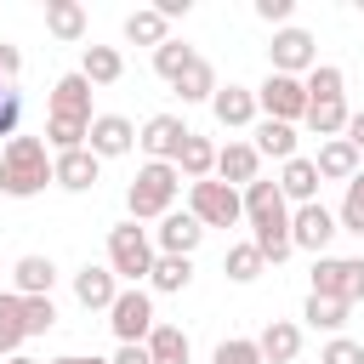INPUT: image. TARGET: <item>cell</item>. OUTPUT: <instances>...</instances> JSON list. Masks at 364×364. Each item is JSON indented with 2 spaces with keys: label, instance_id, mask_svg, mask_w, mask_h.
I'll list each match as a JSON object with an SVG mask.
<instances>
[{
  "label": "cell",
  "instance_id": "obj_1",
  "mask_svg": "<svg viewBox=\"0 0 364 364\" xmlns=\"http://www.w3.org/2000/svg\"><path fill=\"white\" fill-rule=\"evenodd\" d=\"M51 182V148L40 136H11L0 148V193L6 199H34Z\"/></svg>",
  "mask_w": 364,
  "mask_h": 364
},
{
  "label": "cell",
  "instance_id": "obj_2",
  "mask_svg": "<svg viewBox=\"0 0 364 364\" xmlns=\"http://www.w3.org/2000/svg\"><path fill=\"white\" fill-rule=\"evenodd\" d=\"M176 193H182L176 165H154L148 159L125 188V210H131V222H159L165 210H176Z\"/></svg>",
  "mask_w": 364,
  "mask_h": 364
},
{
  "label": "cell",
  "instance_id": "obj_3",
  "mask_svg": "<svg viewBox=\"0 0 364 364\" xmlns=\"http://www.w3.org/2000/svg\"><path fill=\"white\" fill-rule=\"evenodd\" d=\"M154 233L148 228H136V222H114L108 228V273L114 279H125V284H142L148 279V267H154Z\"/></svg>",
  "mask_w": 364,
  "mask_h": 364
},
{
  "label": "cell",
  "instance_id": "obj_4",
  "mask_svg": "<svg viewBox=\"0 0 364 364\" xmlns=\"http://www.w3.org/2000/svg\"><path fill=\"white\" fill-rule=\"evenodd\" d=\"M188 216H193L199 228H233V222H245L239 188L216 182V176H205V182H188Z\"/></svg>",
  "mask_w": 364,
  "mask_h": 364
},
{
  "label": "cell",
  "instance_id": "obj_5",
  "mask_svg": "<svg viewBox=\"0 0 364 364\" xmlns=\"http://www.w3.org/2000/svg\"><path fill=\"white\" fill-rule=\"evenodd\" d=\"M313 296L353 307L364 296V256H313Z\"/></svg>",
  "mask_w": 364,
  "mask_h": 364
},
{
  "label": "cell",
  "instance_id": "obj_6",
  "mask_svg": "<svg viewBox=\"0 0 364 364\" xmlns=\"http://www.w3.org/2000/svg\"><path fill=\"white\" fill-rule=\"evenodd\" d=\"M318 68V46L307 28H273V46H267V74H290V80H307Z\"/></svg>",
  "mask_w": 364,
  "mask_h": 364
},
{
  "label": "cell",
  "instance_id": "obj_7",
  "mask_svg": "<svg viewBox=\"0 0 364 364\" xmlns=\"http://www.w3.org/2000/svg\"><path fill=\"white\" fill-rule=\"evenodd\" d=\"M108 324H114L119 347H131V341H148V330L159 324V318H154V296H148L142 284H125V290L114 296V307H108Z\"/></svg>",
  "mask_w": 364,
  "mask_h": 364
},
{
  "label": "cell",
  "instance_id": "obj_8",
  "mask_svg": "<svg viewBox=\"0 0 364 364\" xmlns=\"http://www.w3.org/2000/svg\"><path fill=\"white\" fill-rule=\"evenodd\" d=\"M256 114L262 119H279V125H296L307 114V85L290 80V74H267L256 85Z\"/></svg>",
  "mask_w": 364,
  "mask_h": 364
},
{
  "label": "cell",
  "instance_id": "obj_9",
  "mask_svg": "<svg viewBox=\"0 0 364 364\" xmlns=\"http://www.w3.org/2000/svg\"><path fill=\"white\" fill-rule=\"evenodd\" d=\"M336 233H341V228H336V210H324L318 199L290 210V250H313V256H324Z\"/></svg>",
  "mask_w": 364,
  "mask_h": 364
},
{
  "label": "cell",
  "instance_id": "obj_10",
  "mask_svg": "<svg viewBox=\"0 0 364 364\" xmlns=\"http://www.w3.org/2000/svg\"><path fill=\"white\" fill-rule=\"evenodd\" d=\"M182 142H188V125H182V114H154V119L136 131V148H142L154 165H171V159L182 154Z\"/></svg>",
  "mask_w": 364,
  "mask_h": 364
},
{
  "label": "cell",
  "instance_id": "obj_11",
  "mask_svg": "<svg viewBox=\"0 0 364 364\" xmlns=\"http://www.w3.org/2000/svg\"><path fill=\"white\" fill-rule=\"evenodd\" d=\"M85 148H91L97 159H119V154H131V148H136V125H131L125 114H91Z\"/></svg>",
  "mask_w": 364,
  "mask_h": 364
},
{
  "label": "cell",
  "instance_id": "obj_12",
  "mask_svg": "<svg viewBox=\"0 0 364 364\" xmlns=\"http://www.w3.org/2000/svg\"><path fill=\"white\" fill-rule=\"evenodd\" d=\"M199 239H205V228H199L188 210H165L159 228H154V250H159V256H193Z\"/></svg>",
  "mask_w": 364,
  "mask_h": 364
},
{
  "label": "cell",
  "instance_id": "obj_13",
  "mask_svg": "<svg viewBox=\"0 0 364 364\" xmlns=\"http://www.w3.org/2000/svg\"><path fill=\"white\" fill-rule=\"evenodd\" d=\"M97 176H102V159H97L91 148L51 154V182H57V188H68V193H85V188H97Z\"/></svg>",
  "mask_w": 364,
  "mask_h": 364
},
{
  "label": "cell",
  "instance_id": "obj_14",
  "mask_svg": "<svg viewBox=\"0 0 364 364\" xmlns=\"http://www.w3.org/2000/svg\"><path fill=\"white\" fill-rule=\"evenodd\" d=\"M114 296H119V279L108 273V262L97 267V262H85L80 273H74V301L85 307V313H108L114 307Z\"/></svg>",
  "mask_w": 364,
  "mask_h": 364
},
{
  "label": "cell",
  "instance_id": "obj_15",
  "mask_svg": "<svg viewBox=\"0 0 364 364\" xmlns=\"http://www.w3.org/2000/svg\"><path fill=\"white\" fill-rule=\"evenodd\" d=\"M210 114H216V125L245 131V125H256V91L228 80V85H216V97H210Z\"/></svg>",
  "mask_w": 364,
  "mask_h": 364
},
{
  "label": "cell",
  "instance_id": "obj_16",
  "mask_svg": "<svg viewBox=\"0 0 364 364\" xmlns=\"http://www.w3.org/2000/svg\"><path fill=\"white\" fill-rule=\"evenodd\" d=\"M262 176V154L250 148V142H228V148H216V182H228V188H250Z\"/></svg>",
  "mask_w": 364,
  "mask_h": 364
},
{
  "label": "cell",
  "instance_id": "obj_17",
  "mask_svg": "<svg viewBox=\"0 0 364 364\" xmlns=\"http://www.w3.org/2000/svg\"><path fill=\"white\" fill-rule=\"evenodd\" d=\"M256 353H262V364H296V353H301V324L273 318V324L256 336Z\"/></svg>",
  "mask_w": 364,
  "mask_h": 364
},
{
  "label": "cell",
  "instance_id": "obj_18",
  "mask_svg": "<svg viewBox=\"0 0 364 364\" xmlns=\"http://www.w3.org/2000/svg\"><path fill=\"white\" fill-rule=\"evenodd\" d=\"M313 171H318V182H353V176H358V154H353V142H347V136L318 142Z\"/></svg>",
  "mask_w": 364,
  "mask_h": 364
},
{
  "label": "cell",
  "instance_id": "obj_19",
  "mask_svg": "<svg viewBox=\"0 0 364 364\" xmlns=\"http://www.w3.org/2000/svg\"><path fill=\"white\" fill-rule=\"evenodd\" d=\"M51 284H57V262L51 256H17L11 296H51Z\"/></svg>",
  "mask_w": 364,
  "mask_h": 364
},
{
  "label": "cell",
  "instance_id": "obj_20",
  "mask_svg": "<svg viewBox=\"0 0 364 364\" xmlns=\"http://www.w3.org/2000/svg\"><path fill=\"white\" fill-rule=\"evenodd\" d=\"M279 193H284V205H313L318 199V171H313V159H284V171H279Z\"/></svg>",
  "mask_w": 364,
  "mask_h": 364
},
{
  "label": "cell",
  "instance_id": "obj_21",
  "mask_svg": "<svg viewBox=\"0 0 364 364\" xmlns=\"http://www.w3.org/2000/svg\"><path fill=\"white\" fill-rule=\"evenodd\" d=\"M171 165H176V176H188V182H205V176H216V142H210V136H193V131H188L182 154H176Z\"/></svg>",
  "mask_w": 364,
  "mask_h": 364
},
{
  "label": "cell",
  "instance_id": "obj_22",
  "mask_svg": "<svg viewBox=\"0 0 364 364\" xmlns=\"http://www.w3.org/2000/svg\"><path fill=\"white\" fill-rule=\"evenodd\" d=\"M142 347H148V364H188V330L182 324H165L159 318Z\"/></svg>",
  "mask_w": 364,
  "mask_h": 364
},
{
  "label": "cell",
  "instance_id": "obj_23",
  "mask_svg": "<svg viewBox=\"0 0 364 364\" xmlns=\"http://www.w3.org/2000/svg\"><path fill=\"white\" fill-rule=\"evenodd\" d=\"M46 28H51L63 46L85 40V6H80V0H46Z\"/></svg>",
  "mask_w": 364,
  "mask_h": 364
},
{
  "label": "cell",
  "instance_id": "obj_24",
  "mask_svg": "<svg viewBox=\"0 0 364 364\" xmlns=\"http://www.w3.org/2000/svg\"><path fill=\"white\" fill-rule=\"evenodd\" d=\"M51 114L91 119V85H85V74H63V80L51 85Z\"/></svg>",
  "mask_w": 364,
  "mask_h": 364
},
{
  "label": "cell",
  "instance_id": "obj_25",
  "mask_svg": "<svg viewBox=\"0 0 364 364\" xmlns=\"http://www.w3.org/2000/svg\"><path fill=\"white\" fill-rule=\"evenodd\" d=\"M125 40H131V46H154V51H159V46L171 40V23H165L154 6H136V11L125 17Z\"/></svg>",
  "mask_w": 364,
  "mask_h": 364
},
{
  "label": "cell",
  "instance_id": "obj_26",
  "mask_svg": "<svg viewBox=\"0 0 364 364\" xmlns=\"http://www.w3.org/2000/svg\"><path fill=\"white\" fill-rule=\"evenodd\" d=\"M80 74H85V85H114V80L125 74V57H119L114 46H85Z\"/></svg>",
  "mask_w": 364,
  "mask_h": 364
},
{
  "label": "cell",
  "instance_id": "obj_27",
  "mask_svg": "<svg viewBox=\"0 0 364 364\" xmlns=\"http://www.w3.org/2000/svg\"><path fill=\"white\" fill-rule=\"evenodd\" d=\"M256 154H267V159H296V125H279V119H256V142H250Z\"/></svg>",
  "mask_w": 364,
  "mask_h": 364
},
{
  "label": "cell",
  "instance_id": "obj_28",
  "mask_svg": "<svg viewBox=\"0 0 364 364\" xmlns=\"http://www.w3.org/2000/svg\"><path fill=\"white\" fill-rule=\"evenodd\" d=\"M148 284H154V290H165V296L188 290V284H193V256H154Z\"/></svg>",
  "mask_w": 364,
  "mask_h": 364
},
{
  "label": "cell",
  "instance_id": "obj_29",
  "mask_svg": "<svg viewBox=\"0 0 364 364\" xmlns=\"http://www.w3.org/2000/svg\"><path fill=\"white\" fill-rule=\"evenodd\" d=\"M23 296H11V290H0V358H17L23 353Z\"/></svg>",
  "mask_w": 364,
  "mask_h": 364
},
{
  "label": "cell",
  "instance_id": "obj_30",
  "mask_svg": "<svg viewBox=\"0 0 364 364\" xmlns=\"http://www.w3.org/2000/svg\"><path fill=\"white\" fill-rule=\"evenodd\" d=\"M347 114H353V108H347V97H336V102H307V114H301V119H307V131H313V136H324V142H330V136H341V131H347Z\"/></svg>",
  "mask_w": 364,
  "mask_h": 364
},
{
  "label": "cell",
  "instance_id": "obj_31",
  "mask_svg": "<svg viewBox=\"0 0 364 364\" xmlns=\"http://www.w3.org/2000/svg\"><path fill=\"white\" fill-rule=\"evenodd\" d=\"M193 57H199V51H193L188 40H165V46L154 51V74H159L165 85H176V80H182V74L193 68Z\"/></svg>",
  "mask_w": 364,
  "mask_h": 364
},
{
  "label": "cell",
  "instance_id": "obj_32",
  "mask_svg": "<svg viewBox=\"0 0 364 364\" xmlns=\"http://www.w3.org/2000/svg\"><path fill=\"white\" fill-rule=\"evenodd\" d=\"M171 91H176L182 102H210V97H216V68H210L205 57H193V68H188Z\"/></svg>",
  "mask_w": 364,
  "mask_h": 364
},
{
  "label": "cell",
  "instance_id": "obj_33",
  "mask_svg": "<svg viewBox=\"0 0 364 364\" xmlns=\"http://www.w3.org/2000/svg\"><path fill=\"white\" fill-rule=\"evenodd\" d=\"M262 267H267V262H262V250H256L250 239H245V245H228V256H222V273H228L233 284H250V279H262Z\"/></svg>",
  "mask_w": 364,
  "mask_h": 364
},
{
  "label": "cell",
  "instance_id": "obj_34",
  "mask_svg": "<svg viewBox=\"0 0 364 364\" xmlns=\"http://www.w3.org/2000/svg\"><path fill=\"white\" fill-rule=\"evenodd\" d=\"M301 318H307L313 330H330V336H341V324H347V301H330V296H313V290H307V307H301Z\"/></svg>",
  "mask_w": 364,
  "mask_h": 364
},
{
  "label": "cell",
  "instance_id": "obj_35",
  "mask_svg": "<svg viewBox=\"0 0 364 364\" xmlns=\"http://www.w3.org/2000/svg\"><path fill=\"white\" fill-rule=\"evenodd\" d=\"M301 85H307V102H336V97H347V91H341V85H347V74H341L336 63H318Z\"/></svg>",
  "mask_w": 364,
  "mask_h": 364
},
{
  "label": "cell",
  "instance_id": "obj_36",
  "mask_svg": "<svg viewBox=\"0 0 364 364\" xmlns=\"http://www.w3.org/2000/svg\"><path fill=\"white\" fill-rule=\"evenodd\" d=\"M336 228H341V233H364V171L347 182V193H341V210H336Z\"/></svg>",
  "mask_w": 364,
  "mask_h": 364
},
{
  "label": "cell",
  "instance_id": "obj_37",
  "mask_svg": "<svg viewBox=\"0 0 364 364\" xmlns=\"http://www.w3.org/2000/svg\"><path fill=\"white\" fill-rule=\"evenodd\" d=\"M57 324V301L51 296H23V336H46Z\"/></svg>",
  "mask_w": 364,
  "mask_h": 364
},
{
  "label": "cell",
  "instance_id": "obj_38",
  "mask_svg": "<svg viewBox=\"0 0 364 364\" xmlns=\"http://www.w3.org/2000/svg\"><path fill=\"white\" fill-rule=\"evenodd\" d=\"M210 364H262V353H256V341H250V336H228V341H216Z\"/></svg>",
  "mask_w": 364,
  "mask_h": 364
},
{
  "label": "cell",
  "instance_id": "obj_39",
  "mask_svg": "<svg viewBox=\"0 0 364 364\" xmlns=\"http://www.w3.org/2000/svg\"><path fill=\"white\" fill-rule=\"evenodd\" d=\"M318 364H364V341H353V336H330L324 353H318Z\"/></svg>",
  "mask_w": 364,
  "mask_h": 364
},
{
  "label": "cell",
  "instance_id": "obj_40",
  "mask_svg": "<svg viewBox=\"0 0 364 364\" xmlns=\"http://www.w3.org/2000/svg\"><path fill=\"white\" fill-rule=\"evenodd\" d=\"M17 119H23V91L17 85H0V136L6 142L17 136Z\"/></svg>",
  "mask_w": 364,
  "mask_h": 364
},
{
  "label": "cell",
  "instance_id": "obj_41",
  "mask_svg": "<svg viewBox=\"0 0 364 364\" xmlns=\"http://www.w3.org/2000/svg\"><path fill=\"white\" fill-rule=\"evenodd\" d=\"M290 11H296V0H256V17L273 28H290Z\"/></svg>",
  "mask_w": 364,
  "mask_h": 364
},
{
  "label": "cell",
  "instance_id": "obj_42",
  "mask_svg": "<svg viewBox=\"0 0 364 364\" xmlns=\"http://www.w3.org/2000/svg\"><path fill=\"white\" fill-rule=\"evenodd\" d=\"M17 74H23V51H17L11 40H0V85H11Z\"/></svg>",
  "mask_w": 364,
  "mask_h": 364
},
{
  "label": "cell",
  "instance_id": "obj_43",
  "mask_svg": "<svg viewBox=\"0 0 364 364\" xmlns=\"http://www.w3.org/2000/svg\"><path fill=\"white\" fill-rule=\"evenodd\" d=\"M341 136H347V142H353V154L364 159V108H358V114H347V131H341Z\"/></svg>",
  "mask_w": 364,
  "mask_h": 364
},
{
  "label": "cell",
  "instance_id": "obj_44",
  "mask_svg": "<svg viewBox=\"0 0 364 364\" xmlns=\"http://www.w3.org/2000/svg\"><path fill=\"white\" fill-rule=\"evenodd\" d=\"M108 364H148V347H142V341H131V347H119Z\"/></svg>",
  "mask_w": 364,
  "mask_h": 364
},
{
  "label": "cell",
  "instance_id": "obj_45",
  "mask_svg": "<svg viewBox=\"0 0 364 364\" xmlns=\"http://www.w3.org/2000/svg\"><path fill=\"white\" fill-rule=\"evenodd\" d=\"M46 364H108V358H97V353H63V358H46Z\"/></svg>",
  "mask_w": 364,
  "mask_h": 364
},
{
  "label": "cell",
  "instance_id": "obj_46",
  "mask_svg": "<svg viewBox=\"0 0 364 364\" xmlns=\"http://www.w3.org/2000/svg\"><path fill=\"white\" fill-rule=\"evenodd\" d=\"M6 364H40V358H28V353H17V358H6Z\"/></svg>",
  "mask_w": 364,
  "mask_h": 364
},
{
  "label": "cell",
  "instance_id": "obj_47",
  "mask_svg": "<svg viewBox=\"0 0 364 364\" xmlns=\"http://www.w3.org/2000/svg\"><path fill=\"white\" fill-rule=\"evenodd\" d=\"M358 11H364V0H358Z\"/></svg>",
  "mask_w": 364,
  "mask_h": 364
}]
</instances>
